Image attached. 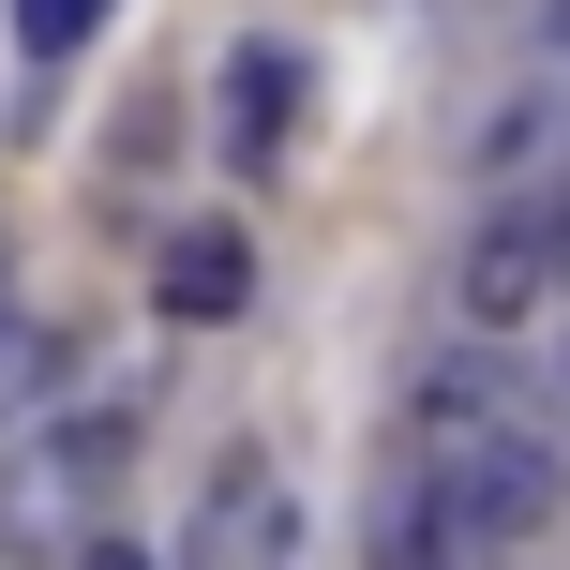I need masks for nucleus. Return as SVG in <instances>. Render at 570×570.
I'll use <instances>...</instances> for the list:
<instances>
[{
  "mask_svg": "<svg viewBox=\"0 0 570 570\" xmlns=\"http://www.w3.org/2000/svg\"><path fill=\"white\" fill-rule=\"evenodd\" d=\"M421 495L465 525V541H541L556 525V451L511 421L495 375H435L421 391Z\"/></svg>",
  "mask_w": 570,
  "mask_h": 570,
  "instance_id": "nucleus-1",
  "label": "nucleus"
},
{
  "mask_svg": "<svg viewBox=\"0 0 570 570\" xmlns=\"http://www.w3.org/2000/svg\"><path fill=\"white\" fill-rule=\"evenodd\" d=\"M150 285H166V315H180V331H226V315L256 301V240H240V226H180Z\"/></svg>",
  "mask_w": 570,
  "mask_h": 570,
  "instance_id": "nucleus-4",
  "label": "nucleus"
},
{
  "mask_svg": "<svg viewBox=\"0 0 570 570\" xmlns=\"http://www.w3.org/2000/svg\"><path fill=\"white\" fill-rule=\"evenodd\" d=\"M210 120H226V166H271L285 120H301V60H285V46H240L226 90H210Z\"/></svg>",
  "mask_w": 570,
  "mask_h": 570,
  "instance_id": "nucleus-5",
  "label": "nucleus"
},
{
  "mask_svg": "<svg viewBox=\"0 0 570 570\" xmlns=\"http://www.w3.org/2000/svg\"><path fill=\"white\" fill-rule=\"evenodd\" d=\"M120 451H136V421H120V405H106V421H76V435H46V451L0 481V541H76L90 495L120 481Z\"/></svg>",
  "mask_w": 570,
  "mask_h": 570,
  "instance_id": "nucleus-2",
  "label": "nucleus"
},
{
  "mask_svg": "<svg viewBox=\"0 0 570 570\" xmlns=\"http://www.w3.org/2000/svg\"><path fill=\"white\" fill-rule=\"evenodd\" d=\"M90 30H106V0H16V46H46V60L90 46Z\"/></svg>",
  "mask_w": 570,
  "mask_h": 570,
  "instance_id": "nucleus-6",
  "label": "nucleus"
},
{
  "mask_svg": "<svg viewBox=\"0 0 570 570\" xmlns=\"http://www.w3.org/2000/svg\"><path fill=\"white\" fill-rule=\"evenodd\" d=\"M76 570H150V556H136V541H90V556H76Z\"/></svg>",
  "mask_w": 570,
  "mask_h": 570,
  "instance_id": "nucleus-7",
  "label": "nucleus"
},
{
  "mask_svg": "<svg viewBox=\"0 0 570 570\" xmlns=\"http://www.w3.org/2000/svg\"><path fill=\"white\" fill-rule=\"evenodd\" d=\"M180 570H301V511H285L271 465H226V481H210L196 556H180Z\"/></svg>",
  "mask_w": 570,
  "mask_h": 570,
  "instance_id": "nucleus-3",
  "label": "nucleus"
}]
</instances>
